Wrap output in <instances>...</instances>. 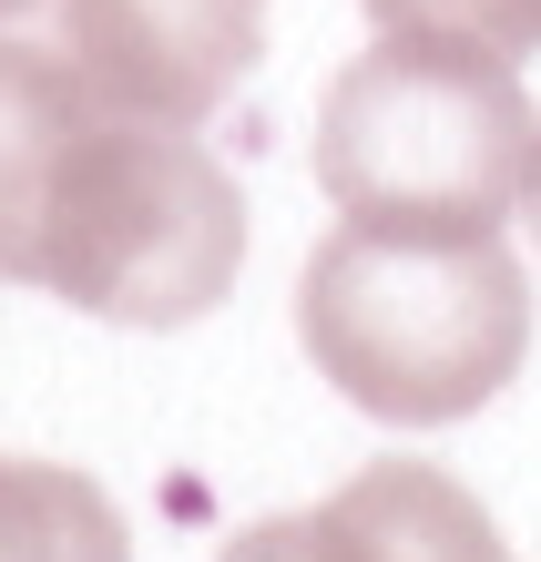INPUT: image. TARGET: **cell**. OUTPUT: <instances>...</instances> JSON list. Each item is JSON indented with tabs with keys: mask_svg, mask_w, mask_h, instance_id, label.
<instances>
[{
	"mask_svg": "<svg viewBox=\"0 0 541 562\" xmlns=\"http://www.w3.org/2000/svg\"><path fill=\"white\" fill-rule=\"evenodd\" d=\"M358 11L379 21V42H460L500 61L541 52V0H358Z\"/></svg>",
	"mask_w": 541,
	"mask_h": 562,
	"instance_id": "52a82bcc",
	"label": "cell"
},
{
	"mask_svg": "<svg viewBox=\"0 0 541 562\" xmlns=\"http://www.w3.org/2000/svg\"><path fill=\"white\" fill-rule=\"evenodd\" d=\"M215 562H511L500 521L429 460H368L317 512L256 521Z\"/></svg>",
	"mask_w": 541,
	"mask_h": 562,
	"instance_id": "5b68a950",
	"label": "cell"
},
{
	"mask_svg": "<svg viewBox=\"0 0 541 562\" xmlns=\"http://www.w3.org/2000/svg\"><path fill=\"white\" fill-rule=\"evenodd\" d=\"M296 338L348 409L388 429H450L521 379L531 286L500 225L481 236L337 225L296 277Z\"/></svg>",
	"mask_w": 541,
	"mask_h": 562,
	"instance_id": "7a4b0ae2",
	"label": "cell"
},
{
	"mask_svg": "<svg viewBox=\"0 0 541 562\" xmlns=\"http://www.w3.org/2000/svg\"><path fill=\"white\" fill-rule=\"evenodd\" d=\"M246 267V194L184 134L103 103L72 52L0 31V277L113 327H194Z\"/></svg>",
	"mask_w": 541,
	"mask_h": 562,
	"instance_id": "6da1fadb",
	"label": "cell"
},
{
	"mask_svg": "<svg viewBox=\"0 0 541 562\" xmlns=\"http://www.w3.org/2000/svg\"><path fill=\"white\" fill-rule=\"evenodd\" d=\"M61 52L103 103L205 123L266 52V0H61Z\"/></svg>",
	"mask_w": 541,
	"mask_h": 562,
	"instance_id": "277c9868",
	"label": "cell"
},
{
	"mask_svg": "<svg viewBox=\"0 0 541 562\" xmlns=\"http://www.w3.org/2000/svg\"><path fill=\"white\" fill-rule=\"evenodd\" d=\"M21 11H42V0H0V21H21Z\"/></svg>",
	"mask_w": 541,
	"mask_h": 562,
	"instance_id": "9c48e42d",
	"label": "cell"
},
{
	"mask_svg": "<svg viewBox=\"0 0 541 562\" xmlns=\"http://www.w3.org/2000/svg\"><path fill=\"white\" fill-rule=\"evenodd\" d=\"M0 562H133V532L92 471L0 450Z\"/></svg>",
	"mask_w": 541,
	"mask_h": 562,
	"instance_id": "8992f818",
	"label": "cell"
},
{
	"mask_svg": "<svg viewBox=\"0 0 541 562\" xmlns=\"http://www.w3.org/2000/svg\"><path fill=\"white\" fill-rule=\"evenodd\" d=\"M521 225H531V246H541V144H531V175H521Z\"/></svg>",
	"mask_w": 541,
	"mask_h": 562,
	"instance_id": "ba28073f",
	"label": "cell"
},
{
	"mask_svg": "<svg viewBox=\"0 0 541 562\" xmlns=\"http://www.w3.org/2000/svg\"><path fill=\"white\" fill-rule=\"evenodd\" d=\"M541 113L500 52L379 42L317 103V184L348 225L481 236L521 205Z\"/></svg>",
	"mask_w": 541,
	"mask_h": 562,
	"instance_id": "3957f363",
	"label": "cell"
}]
</instances>
